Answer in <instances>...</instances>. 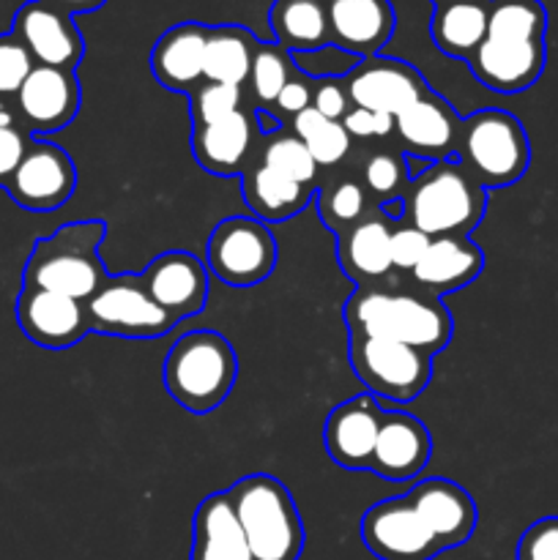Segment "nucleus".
Segmentation results:
<instances>
[{"instance_id":"nucleus-1","label":"nucleus","mask_w":558,"mask_h":560,"mask_svg":"<svg viewBox=\"0 0 558 560\" xmlns=\"http://www.w3.org/2000/svg\"><path fill=\"white\" fill-rule=\"evenodd\" d=\"M342 317L348 337L392 339L425 350L427 355L446 350L454 331V320L441 299L419 288H388L383 279L359 284L342 306Z\"/></svg>"},{"instance_id":"nucleus-2","label":"nucleus","mask_w":558,"mask_h":560,"mask_svg":"<svg viewBox=\"0 0 558 560\" xmlns=\"http://www.w3.org/2000/svg\"><path fill=\"white\" fill-rule=\"evenodd\" d=\"M107 224L102 219H82L63 224L47 238H38L22 271V284L69 295L82 304L91 301L93 293L109 279L98 257Z\"/></svg>"},{"instance_id":"nucleus-3","label":"nucleus","mask_w":558,"mask_h":560,"mask_svg":"<svg viewBox=\"0 0 558 560\" xmlns=\"http://www.w3.org/2000/svg\"><path fill=\"white\" fill-rule=\"evenodd\" d=\"M487 211L481 189L460 162H432L403 191V222L430 238L465 235L479 228Z\"/></svg>"},{"instance_id":"nucleus-4","label":"nucleus","mask_w":558,"mask_h":560,"mask_svg":"<svg viewBox=\"0 0 558 560\" xmlns=\"http://www.w3.org/2000/svg\"><path fill=\"white\" fill-rule=\"evenodd\" d=\"M239 377V355L217 331H189L175 339L162 366L170 397L195 416H208L230 397Z\"/></svg>"},{"instance_id":"nucleus-5","label":"nucleus","mask_w":558,"mask_h":560,"mask_svg":"<svg viewBox=\"0 0 558 560\" xmlns=\"http://www.w3.org/2000/svg\"><path fill=\"white\" fill-rule=\"evenodd\" d=\"M252 560H299L304 552V523L293 495L268 474H249L228 490Z\"/></svg>"},{"instance_id":"nucleus-6","label":"nucleus","mask_w":558,"mask_h":560,"mask_svg":"<svg viewBox=\"0 0 558 560\" xmlns=\"http://www.w3.org/2000/svg\"><path fill=\"white\" fill-rule=\"evenodd\" d=\"M457 162L481 189L512 186L528 173V135L507 109H479L460 126Z\"/></svg>"},{"instance_id":"nucleus-7","label":"nucleus","mask_w":558,"mask_h":560,"mask_svg":"<svg viewBox=\"0 0 558 560\" xmlns=\"http://www.w3.org/2000/svg\"><path fill=\"white\" fill-rule=\"evenodd\" d=\"M348 359L372 397L388 402H414L432 377V355L392 339L350 337Z\"/></svg>"},{"instance_id":"nucleus-8","label":"nucleus","mask_w":558,"mask_h":560,"mask_svg":"<svg viewBox=\"0 0 558 560\" xmlns=\"http://www.w3.org/2000/svg\"><path fill=\"white\" fill-rule=\"evenodd\" d=\"M206 266L228 288H255L277 268V241L255 217H228L213 228Z\"/></svg>"},{"instance_id":"nucleus-9","label":"nucleus","mask_w":558,"mask_h":560,"mask_svg":"<svg viewBox=\"0 0 558 560\" xmlns=\"http://www.w3.org/2000/svg\"><path fill=\"white\" fill-rule=\"evenodd\" d=\"M91 331L124 339H159L178 326L167 310L151 299L140 273H118L85 301Z\"/></svg>"},{"instance_id":"nucleus-10","label":"nucleus","mask_w":558,"mask_h":560,"mask_svg":"<svg viewBox=\"0 0 558 560\" xmlns=\"http://www.w3.org/2000/svg\"><path fill=\"white\" fill-rule=\"evenodd\" d=\"M77 189V167L69 151L33 137L20 167L5 184L11 200L25 211L47 213L66 206Z\"/></svg>"},{"instance_id":"nucleus-11","label":"nucleus","mask_w":558,"mask_h":560,"mask_svg":"<svg viewBox=\"0 0 558 560\" xmlns=\"http://www.w3.org/2000/svg\"><path fill=\"white\" fill-rule=\"evenodd\" d=\"M359 534L367 550L381 560H432L443 552L405 495L367 509Z\"/></svg>"},{"instance_id":"nucleus-12","label":"nucleus","mask_w":558,"mask_h":560,"mask_svg":"<svg viewBox=\"0 0 558 560\" xmlns=\"http://www.w3.org/2000/svg\"><path fill=\"white\" fill-rule=\"evenodd\" d=\"M11 33L25 44L36 66L74 71L85 55V38L71 14L47 0H27L14 14Z\"/></svg>"},{"instance_id":"nucleus-13","label":"nucleus","mask_w":558,"mask_h":560,"mask_svg":"<svg viewBox=\"0 0 558 560\" xmlns=\"http://www.w3.org/2000/svg\"><path fill=\"white\" fill-rule=\"evenodd\" d=\"M16 323L44 350H69L91 334V317L82 301L25 284L16 295Z\"/></svg>"},{"instance_id":"nucleus-14","label":"nucleus","mask_w":558,"mask_h":560,"mask_svg":"<svg viewBox=\"0 0 558 560\" xmlns=\"http://www.w3.org/2000/svg\"><path fill=\"white\" fill-rule=\"evenodd\" d=\"M82 91L69 69L36 66L14 96V107L31 137L55 135L80 113Z\"/></svg>"},{"instance_id":"nucleus-15","label":"nucleus","mask_w":558,"mask_h":560,"mask_svg":"<svg viewBox=\"0 0 558 560\" xmlns=\"http://www.w3.org/2000/svg\"><path fill=\"white\" fill-rule=\"evenodd\" d=\"M345 85H348L353 107L388 113L394 118L405 107H410L421 93L430 91L416 66L397 58H383V55L361 58L356 69L345 77Z\"/></svg>"},{"instance_id":"nucleus-16","label":"nucleus","mask_w":558,"mask_h":560,"mask_svg":"<svg viewBox=\"0 0 558 560\" xmlns=\"http://www.w3.org/2000/svg\"><path fill=\"white\" fill-rule=\"evenodd\" d=\"M545 38L485 36L468 63L470 74L496 93L528 91L545 71Z\"/></svg>"},{"instance_id":"nucleus-17","label":"nucleus","mask_w":558,"mask_h":560,"mask_svg":"<svg viewBox=\"0 0 558 560\" xmlns=\"http://www.w3.org/2000/svg\"><path fill=\"white\" fill-rule=\"evenodd\" d=\"M142 288L175 320L202 312L208 301V268L197 255L184 249L162 252L140 273Z\"/></svg>"},{"instance_id":"nucleus-18","label":"nucleus","mask_w":558,"mask_h":560,"mask_svg":"<svg viewBox=\"0 0 558 560\" xmlns=\"http://www.w3.org/2000/svg\"><path fill=\"white\" fill-rule=\"evenodd\" d=\"M257 137H260V129H257L255 113L239 109L222 120L195 126L189 137L191 156L208 175L233 178L255 162Z\"/></svg>"},{"instance_id":"nucleus-19","label":"nucleus","mask_w":558,"mask_h":560,"mask_svg":"<svg viewBox=\"0 0 558 560\" xmlns=\"http://www.w3.org/2000/svg\"><path fill=\"white\" fill-rule=\"evenodd\" d=\"M460 126L463 118H457L452 104L435 91H427L394 118V135L399 137L408 156L449 162L452 153H457Z\"/></svg>"},{"instance_id":"nucleus-20","label":"nucleus","mask_w":558,"mask_h":560,"mask_svg":"<svg viewBox=\"0 0 558 560\" xmlns=\"http://www.w3.org/2000/svg\"><path fill=\"white\" fill-rule=\"evenodd\" d=\"M430 454L432 438L416 416L405 410H383L381 432L370 459L372 474L392 485H403L427 468Z\"/></svg>"},{"instance_id":"nucleus-21","label":"nucleus","mask_w":558,"mask_h":560,"mask_svg":"<svg viewBox=\"0 0 558 560\" xmlns=\"http://www.w3.org/2000/svg\"><path fill=\"white\" fill-rule=\"evenodd\" d=\"M381 419L383 408L372 394H359V397L337 405L323 427V443H326L328 457L339 468L370 470Z\"/></svg>"},{"instance_id":"nucleus-22","label":"nucleus","mask_w":558,"mask_h":560,"mask_svg":"<svg viewBox=\"0 0 558 560\" xmlns=\"http://www.w3.org/2000/svg\"><path fill=\"white\" fill-rule=\"evenodd\" d=\"M405 498L416 509L421 523L435 536L441 550L463 547L476 530L479 512H476L474 498L463 487L454 485V481L435 476V479H427L421 485H416Z\"/></svg>"},{"instance_id":"nucleus-23","label":"nucleus","mask_w":558,"mask_h":560,"mask_svg":"<svg viewBox=\"0 0 558 560\" xmlns=\"http://www.w3.org/2000/svg\"><path fill=\"white\" fill-rule=\"evenodd\" d=\"M326 14L334 47L356 58L381 52L397 27L392 0H326Z\"/></svg>"},{"instance_id":"nucleus-24","label":"nucleus","mask_w":558,"mask_h":560,"mask_svg":"<svg viewBox=\"0 0 558 560\" xmlns=\"http://www.w3.org/2000/svg\"><path fill=\"white\" fill-rule=\"evenodd\" d=\"M206 42L208 25L202 22H181L164 31L151 52V71L159 85L189 96L206 80Z\"/></svg>"},{"instance_id":"nucleus-25","label":"nucleus","mask_w":558,"mask_h":560,"mask_svg":"<svg viewBox=\"0 0 558 560\" xmlns=\"http://www.w3.org/2000/svg\"><path fill=\"white\" fill-rule=\"evenodd\" d=\"M392 228L394 222L372 208L361 222L337 235V262L356 284L381 282L392 271Z\"/></svg>"},{"instance_id":"nucleus-26","label":"nucleus","mask_w":558,"mask_h":560,"mask_svg":"<svg viewBox=\"0 0 558 560\" xmlns=\"http://www.w3.org/2000/svg\"><path fill=\"white\" fill-rule=\"evenodd\" d=\"M481 268H485V252L474 241L460 238V235H446V238L430 241L425 257L410 271V277H414L416 288L441 299V295L454 293V290H463L470 282H476Z\"/></svg>"},{"instance_id":"nucleus-27","label":"nucleus","mask_w":558,"mask_h":560,"mask_svg":"<svg viewBox=\"0 0 558 560\" xmlns=\"http://www.w3.org/2000/svg\"><path fill=\"white\" fill-rule=\"evenodd\" d=\"M189 560H252L228 490L213 492L197 506Z\"/></svg>"},{"instance_id":"nucleus-28","label":"nucleus","mask_w":558,"mask_h":560,"mask_svg":"<svg viewBox=\"0 0 558 560\" xmlns=\"http://www.w3.org/2000/svg\"><path fill=\"white\" fill-rule=\"evenodd\" d=\"M241 189H244L246 206L260 222H288L312 200L310 186L295 184L288 175L266 167L257 159L241 173Z\"/></svg>"},{"instance_id":"nucleus-29","label":"nucleus","mask_w":558,"mask_h":560,"mask_svg":"<svg viewBox=\"0 0 558 560\" xmlns=\"http://www.w3.org/2000/svg\"><path fill=\"white\" fill-rule=\"evenodd\" d=\"M268 25L277 44H282L290 55L332 44L326 0H274Z\"/></svg>"},{"instance_id":"nucleus-30","label":"nucleus","mask_w":558,"mask_h":560,"mask_svg":"<svg viewBox=\"0 0 558 560\" xmlns=\"http://www.w3.org/2000/svg\"><path fill=\"white\" fill-rule=\"evenodd\" d=\"M255 49L257 38L244 25L208 27L202 74H206L208 82H222V85L241 88L249 80Z\"/></svg>"},{"instance_id":"nucleus-31","label":"nucleus","mask_w":558,"mask_h":560,"mask_svg":"<svg viewBox=\"0 0 558 560\" xmlns=\"http://www.w3.org/2000/svg\"><path fill=\"white\" fill-rule=\"evenodd\" d=\"M430 36L443 55L468 60L487 36V0L438 5L432 11Z\"/></svg>"},{"instance_id":"nucleus-32","label":"nucleus","mask_w":558,"mask_h":560,"mask_svg":"<svg viewBox=\"0 0 558 560\" xmlns=\"http://www.w3.org/2000/svg\"><path fill=\"white\" fill-rule=\"evenodd\" d=\"M317 217L334 235L345 233L375 208L364 184L353 175H337L317 189Z\"/></svg>"},{"instance_id":"nucleus-33","label":"nucleus","mask_w":558,"mask_h":560,"mask_svg":"<svg viewBox=\"0 0 558 560\" xmlns=\"http://www.w3.org/2000/svg\"><path fill=\"white\" fill-rule=\"evenodd\" d=\"M288 129L310 148L317 167H337L350 153V135L345 131L342 120L323 118L315 107H306L304 113L295 115Z\"/></svg>"},{"instance_id":"nucleus-34","label":"nucleus","mask_w":558,"mask_h":560,"mask_svg":"<svg viewBox=\"0 0 558 560\" xmlns=\"http://www.w3.org/2000/svg\"><path fill=\"white\" fill-rule=\"evenodd\" d=\"M545 31L542 0H487V36L545 38Z\"/></svg>"},{"instance_id":"nucleus-35","label":"nucleus","mask_w":558,"mask_h":560,"mask_svg":"<svg viewBox=\"0 0 558 560\" xmlns=\"http://www.w3.org/2000/svg\"><path fill=\"white\" fill-rule=\"evenodd\" d=\"M295 66H293V55L277 42H257L255 58H252V69H249V88L255 93L257 104L260 107H274L277 102L279 91L284 88V82L293 77Z\"/></svg>"},{"instance_id":"nucleus-36","label":"nucleus","mask_w":558,"mask_h":560,"mask_svg":"<svg viewBox=\"0 0 558 560\" xmlns=\"http://www.w3.org/2000/svg\"><path fill=\"white\" fill-rule=\"evenodd\" d=\"M257 162L277 170V173L288 175L295 184L310 186V189L315 186L317 173H321V167H317L315 159H312L310 148H306L299 137L290 135V131H279V135L266 137Z\"/></svg>"},{"instance_id":"nucleus-37","label":"nucleus","mask_w":558,"mask_h":560,"mask_svg":"<svg viewBox=\"0 0 558 560\" xmlns=\"http://www.w3.org/2000/svg\"><path fill=\"white\" fill-rule=\"evenodd\" d=\"M361 184H364L367 195L375 197V206H383L388 200H399L405 186L410 184L403 153L386 151V148L372 151L364 159V167H361Z\"/></svg>"},{"instance_id":"nucleus-38","label":"nucleus","mask_w":558,"mask_h":560,"mask_svg":"<svg viewBox=\"0 0 558 560\" xmlns=\"http://www.w3.org/2000/svg\"><path fill=\"white\" fill-rule=\"evenodd\" d=\"M244 109V93L235 85H222V82L202 80L195 91L189 93V120L195 126L213 124L228 115Z\"/></svg>"},{"instance_id":"nucleus-39","label":"nucleus","mask_w":558,"mask_h":560,"mask_svg":"<svg viewBox=\"0 0 558 560\" xmlns=\"http://www.w3.org/2000/svg\"><path fill=\"white\" fill-rule=\"evenodd\" d=\"M31 140V131L22 124L14 102H0V186L3 189L11 175H14V170L20 167Z\"/></svg>"},{"instance_id":"nucleus-40","label":"nucleus","mask_w":558,"mask_h":560,"mask_svg":"<svg viewBox=\"0 0 558 560\" xmlns=\"http://www.w3.org/2000/svg\"><path fill=\"white\" fill-rule=\"evenodd\" d=\"M36 69L31 52L14 33H0V102H14L22 82Z\"/></svg>"},{"instance_id":"nucleus-41","label":"nucleus","mask_w":558,"mask_h":560,"mask_svg":"<svg viewBox=\"0 0 558 560\" xmlns=\"http://www.w3.org/2000/svg\"><path fill=\"white\" fill-rule=\"evenodd\" d=\"M361 58L345 52V49L326 44L321 49H310V52H293L295 71H301L310 80H328V77H348L356 69Z\"/></svg>"},{"instance_id":"nucleus-42","label":"nucleus","mask_w":558,"mask_h":560,"mask_svg":"<svg viewBox=\"0 0 558 560\" xmlns=\"http://www.w3.org/2000/svg\"><path fill=\"white\" fill-rule=\"evenodd\" d=\"M518 560H558V514L556 517H542L525 528L520 536Z\"/></svg>"},{"instance_id":"nucleus-43","label":"nucleus","mask_w":558,"mask_h":560,"mask_svg":"<svg viewBox=\"0 0 558 560\" xmlns=\"http://www.w3.org/2000/svg\"><path fill=\"white\" fill-rule=\"evenodd\" d=\"M430 235L421 230L410 228V224L397 222L392 228V268L397 271H414L419 260L425 257L427 246H430Z\"/></svg>"},{"instance_id":"nucleus-44","label":"nucleus","mask_w":558,"mask_h":560,"mask_svg":"<svg viewBox=\"0 0 558 560\" xmlns=\"http://www.w3.org/2000/svg\"><path fill=\"white\" fill-rule=\"evenodd\" d=\"M312 107L328 120H342L348 109L353 107L350 102L348 85L342 77H328V80H312Z\"/></svg>"},{"instance_id":"nucleus-45","label":"nucleus","mask_w":558,"mask_h":560,"mask_svg":"<svg viewBox=\"0 0 558 560\" xmlns=\"http://www.w3.org/2000/svg\"><path fill=\"white\" fill-rule=\"evenodd\" d=\"M312 85H315V82H312L310 77H304L301 71H293V77L284 82V88L279 91L271 109L282 120H293L295 115L304 113L306 107H312Z\"/></svg>"},{"instance_id":"nucleus-46","label":"nucleus","mask_w":558,"mask_h":560,"mask_svg":"<svg viewBox=\"0 0 558 560\" xmlns=\"http://www.w3.org/2000/svg\"><path fill=\"white\" fill-rule=\"evenodd\" d=\"M342 126L350 135V140H372V137H375V113L361 107H350L348 115L342 118Z\"/></svg>"},{"instance_id":"nucleus-47","label":"nucleus","mask_w":558,"mask_h":560,"mask_svg":"<svg viewBox=\"0 0 558 560\" xmlns=\"http://www.w3.org/2000/svg\"><path fill=\"white\" fill-rule=\"evenodd\" d=\"M255 120H257V129H260L263 137L279 135V131H282V124H284V120L268 107H257L255 109Z\"/></svg>"},{"instance_id":"nucleus-48","label":"nucleus","mask_w":558,"mask_h":560,"mask_svg":"<svg viewBox=\"0 0 558 560\" xmlns=\"http://www.w3.org/2000/svg\"><path fill=\"white\" fill-rule=\"evenodd\" d=\"M47 3L58 5L60 11H66V14H88V11L102 9L107 0H47Z\"/></svg>"},{"instance_id":"nucleus-49","label":"nucleus","mask_w":558,"mask_h":560,"mask_svg":"<svg viewBox=\"0 0 558 560\" xmlns=\"http://www.w3.org/2000/svg\"><path fill=\"white\" fill-rule=\"evenodd\" d=\"M388 135H394V115L375 113V137H388Z\"/></svg>"},{"instance_id":"nucleus-50","label":"nucleus","mask_w":558,"mask_h":560,"mask_svg":"<svg viewBox=\"0 0 558 560\" xmlns=\"http://www.w3.org/2000/svg\"><path fill=\"white\" fill-rule=\"evenodd\" d=\"M432 5H454V3H485V0H430Z\"/></svg>"}]
</instances>
